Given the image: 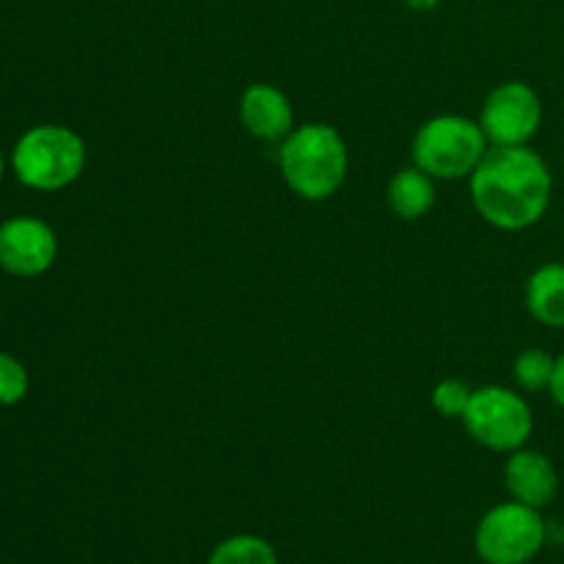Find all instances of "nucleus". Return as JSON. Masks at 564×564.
<instances>
[{"label":"nucleus","instance_id":"nucleus-4","mask_svg":"<svg viewBox=\"0 0 564 564\" xmlns=\"http://www.w3.org/2000/svg\"><path fill=\"white\" fill-rule=\"evenodd\" d=\"M490 149L482 124L468 116H433L413 135V165L433 180H466Z\"/></svg>","mask_w":564,"mask_h":564},{"label":"nucleus","instance_id":"nucleus-13","mask_svg":"<svg viewBox=\"0 0 564 564\" xmlns=\"http://www.w3.org/2000/svg\"><path fill=\"white\" fill-rule=\"evenodd\" d=\"M207 564H281L279 554L268 540L257 534H231L220 540L209 554Z\"/></svg>","mask_w":564,"mask_h":564},{"label":"nucleus","instance_id":"nucleus-9","mask_svg":"<svg viewBox=\"0 0 564 564\" xmlns=\"http://www.w3.org/2000/svg\"><path fill=\"white\" fill-rule=\"evenodd\" d=\"M240 121L259 141H284L295 130V110L281 88L251 83L240 97Z\"/></svg>","mask_w":564,"mask_h":564},{"label":"nucleus","instance_id":"nucleus-16","mask_svg":"<svg viewBox=\"0 0 564 564\" xmlns=\"http://www.w3.org/2000/svg\"><path fill=\"white\" fill-rule=\"evenodd\" d=\"M28 389H31V378H28V369L22 367L20 358L0 352V405H17V402L25 400Z\"/></svg>","mask_w":564,"mask_h":564},{"label":"nucleus","instance_id":"nucleus-10","mask_svg":"<svg viewBox=\"0 0 564 564\" xmlns=\"http://www.w3.org/2000/svg\"><path fill=\"white\" fill-rule=\"evenodd\" d=\"M505 485L510 496L521 505L543 510L556 499L560 490V474H556L554 463L534 449H516L510 452V460L505 466Z\"/></svg>","mask_w":564,"mask_h":564},{"label":"nucleus","instance_id":"nucleus-6","mask_svg":"<svg viewBox=\"0 0 564 564\" xmlns=\"http://www.w3.org/2000/svg\"><path fill=\"white\" fill-rule=\"evenodd\" d=\"M468 435L490 452L523 449L534 430V416L529 402L518 391L505 386H482L474 389L468 411L463 413Z\"/></svg>","mask_w":564,"mask_h":564},{"label":"nucleus","instance_id":"nucleus-17","mask_svg":"<svg viewBox=\"0 0 564 564\" xmlns=\"http://www.w3.org/2000/svg\"><path fill=\"white\" fill-rule=\"evenodd\" d=\"M551 397H554V402L560 408H564V352L560 358H556V367H554V378H551V386H549Z\"/></svg>","mask_w":564,"mask_h":564},{"label":"nucleus","instance_id":"nucleus-18","mask_svg":"<svg viewBox=\"0 0 564 564\" xmlns=\"http://www.w3.org/2000/svg\"><path fill=\"white\" fill-rule=\"evenodd\" d=\"M411 9H433V6H438V0H405Z\"/></svg>","mask_w":564,"mask_h":564},{"label":"nucleus","instance_id":"nucleus-5","mask_svg":"<svg viewBox=\"0 0 564 564\" xmlns=\"http://www.w3.org/2000/svg\"><path fill=\"white\" fill-rule=\"evenodd\" d=\"M549 540V523L540 510L505 501L482 516L474 532V551L485 564H529Z\"/></svg>","mask_w":564,"mask_h":564},{"label":"nucleus","instance_id":"nucleus-1","mask_svg":"<svg viewBox=\"0 0 564 564\" xmlns=\"http://www.w3.org/2000/svg\"><path fill=\"white\" fill-rule=\"evenodd\" d=\"M474 209L501 231H521L549 213L554 176L549 163L527 147H490L468 176Z\"/></svg>","mask_w":564,"mask_h":564},{"label":"nucleus","instance_id":"nucleus-15","mask_svg":"<svg viewBox=\"0 0 564 564\" xmlns=\"http://www.w3.org/2000/svg\"><path fill=\"white\" fill-rule=\"evenodd\" d=\"M474 389L466 383V380H441L438 386L433 389V408L441 413L444 419H463V413L468 411V402H471Z\"/></svg>","mask_w":564,"mask_h":564},{"label":"nucleus","instance_id":"nucleus-8","mask_svg":"<svg viewBox=\"0 0 564 564\" xmlns=\"http://www.w3.org/2000/svg\"><path fill=\"white\" fill-rule=\"evenodd\" d=\"M58 257V237L53 226L31 215H17L0 224V270L17 279H36L47 273Z\"/></svg>","mask_w":564,"mask_h":564},{"label":"nucleus","instance_id":"nucleus-7","mask_svg":"<svg viewBox=\"0 0 564 564\" xmlns=\"http://www.w3.org/2000/svg\"><path fill=\"white\" fill-rule=\"evenodd\" d=\"M479 124L490 147H527L543 124V102L527 83H501L485 99Z\"/></svg>","mask_w":564,"mask_h":564},{"label":"nucleus","instance_id":"nucleus-3","mask_svg":"<svg viewBox=\"0 0 564 564\" xmlns=\"http://www.w3.org/2000/svg\"><path fill=\"white\" fill-rule=\"evenodd\" d=\"M11 169L31 191H64L86 171V141L64 124L31 127L14 143Z\"/></svg>","mask_w":564,"mask_h":564},{"label":"nucleus","instance_id":"nucleus-11","mask_svg":"<svg viewBox=\"0 0 564 564\" xmlns=\"http://www.w3.org/2000/svg\"><path fill=\"white\" fill-rule=\"evenodd\" d=\"M527 308L545 328H564V264L549 262L527 281Z\"/></svg>","mask_w":564,"mask_h":564},{"label":"nucleus","instance_id":"nucleus-19","mask_svg":"<svg viewBox=\"0 0 564 564\" xmlns=\"http://www.w3.org/2000/svg\"><path fill=\"white\" fill-rule=\"evenodd\" d=\"M3 174H6V158L3 152H0V182H3Z\"/></svg>","mask_w":564,"mask_h":564},{"label":"nucleus","instance_id":"nucleus-14","mask_svg":"<svg viewBox=\"0 0 564 564\" xmlns=\"http://www.w3.org/2000/svg\"><path fill=\"white\" fill-rule=\"evenodd\" d=\"M556 358L551 352L540 350V347H529L521 356L516 358V367H512V375H516L518 389L523 391H545L551 386V378H554Z\"/></svg>","mask_w":564,"mask_h":564},{"label":"nucleus","instance_id":"nucleus-2","mask_svg":"<svg viewBox=\"0 0 564 564\" xmlns=\"http://www.w3.org/2000/svg\"><path fill=\"white\" fill-rule=\"evenodd\" d=\"M281 176L295 196L325 202L334 196L350 171V152L336 127L308 121L281 141Z\"/></svg>","mask_w":564,"mask_h":564},{"label":"nucleus","instance_id":"nucleus-12","mask_svg":"<svg viewBox=\"0 0 564 564\" xmlns=\"http://www.w3.org/2000/svg\"><path fill=\"white\" fill-rule=\"evenodd\" d=\"M386 198L397 218L419 220L435 207V180L419 165H408L391 176Z\"/></svg>","mask_w":564,"mask_h":564}]
</instances>
